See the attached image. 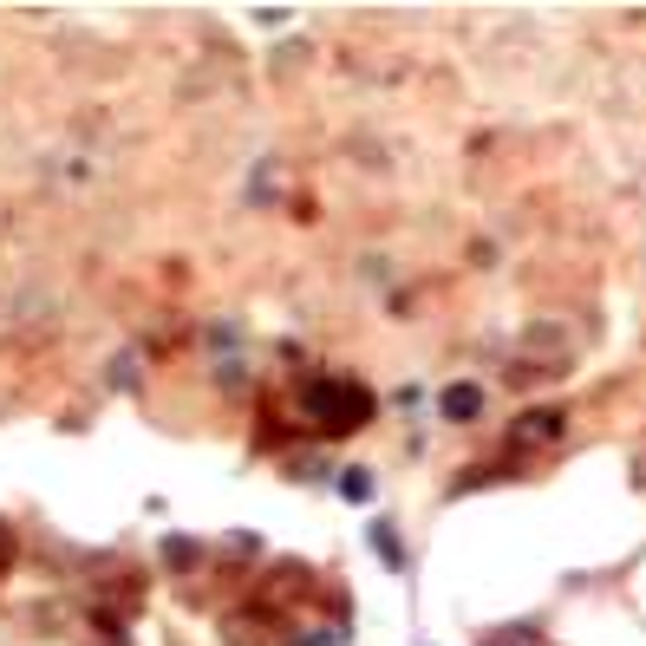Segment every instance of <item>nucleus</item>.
I'll return each instance as SVG.
<instances>
[{"instance_id":"f257e3e1","label":"nucleus","mask_w":646,"mask_h":646,"mask_svg":"<svg viewBox=\"0 0 646 646\" xmlns=\"http://www.w3.org/2000/svg\"><path fill=\"white\" fill-rule=\"evenodd\" d=\"M301 412L314 418L320 431H359L372 418V399L359 392V385H346V379H314L301 392Z\"/></svg>"},{"instance_id":"f03ea898","label":"nucleus","mask_w":646,"mask_h":646,"mask_svg":"<svg viewBox=\"0 0 646 646\" xmlns=\"http://www.w3.org/2000/svg\"><path fill=\"white\" fill-rule=\"evenodd\" d=\"M562 438V412H523V425H509V444L529 451V444H549Z\"/></svg>"},{"instance_id":"7ed1b4c3","label":"nucleus","mask_w":646,"mask_h":646,"mask_svg":"<svg viewBox=\"0 0 646 646\" xmlns=\"http://www.w3.org/2000/svg\"><path fill=\"white\" fill-rule=\"evenodd\" d=\"M444 412L470 418V412H477V392H470V385H457V392H444Z\"/></svg>"},{"instance_id":"20e7f679","label":"nucleus","mask_w":646,"mask_h":646,"mask_svg":"<svg viewBox=\"0 0 646 646\" xmlns=\"http://www.w3.org/2000/svg\"><path fill=\"white\" fill-rule=\"evenodd\" d=\"M490 646H542V633L536 627H516V640H490Z\"/></svg>"}]
</instances>
